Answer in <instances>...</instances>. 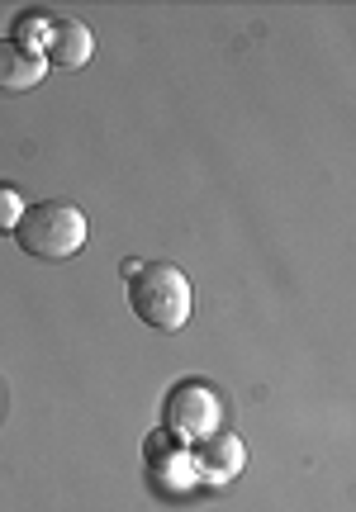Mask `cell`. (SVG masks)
<instances>
[{
	"label": "cell",
	"instance_id": "cell-1",
	"mask_svg": "<svg viewBox=\"0 0 356 512\" xmlns=\"http://www.w3.org/2000/svg\"><path fill=\"white\" fill-rule=\"evenodd\" d=\"M129 309L152 332H181L190 323V280L171 261H143L129 275Z\"/></svg>",
	"mask_w": 356,
	"mask_h": 512
},
{
	"label": "cell",
	"instance_id": "cell-2",
	"mask_svg": "<svg viewBox=\"0 0 356 512\" xmlns=\"http://www.w3.org/2000/svg\"><path fill=\"white\" fill-rule=\"evenodd\" d=\"M86 238H91V223H86V214L72 200L29 204L15 228V242L29 256H38V261H67V256H76L86 247Z\"/></svg>",
	"mask_w": 356,
	"mask_h": 512
},
{
	"label": "cell",
	"instance_id": "cell-3",
	"mask_svg": "<svg viewBox=\"0 0 356 512\" xmlns=\"http://www.w3.org/2000/svg\"><path fill=\"white\" fill-rule=\"evenodd\" d=\"M219 413H224V408H219V394L200 380H186V384H176L167 394V403H162V427H167L181 446H195L200 437L219 432Z\"/></svg>",
	"mask_w": 356,
	"mask_h": 512
},
{
	"label": "cell",
	"instance_id": "cell-4",
	"mask_svg": "<svg viewBox=\"0 0 356 512\" xmlns=\"http://www.w3.org/2000/svg\"><path fill=\"white\" fill-rule=\"evenodd\" d=\"M186 451H190L195 484H228L233 475H243V465H247L243 437H233V432H209V437H200Z\"/></svg>",
	"mask_w": 356,
	"mask_h": 512
},
{
	"label": "cell",
	"instance_id": "cell-5",
	"mask_svg": "<svg viewBox=\"0 0 356 512\" xmlns=\"http://www.w3.org/2000/svg\"><path fill=\"white\" fill-rule=\"evenodd\" d=\"M95 57V34L81 24V19H53V29H48V43H43V62L48 67H62V72H72V67H86Z\"/></svg>",
	"mask_w": 356,
	"mask_h": 512
},
{
	"label": "cell",
	"instance_id": "cell-6",
	"mask_svg": "<svg viewBox=\"0 0 356 512\" xmlns=\"http://www.w3.org/2000/svg\"><path fill=\"white\" fill-rule=\"evenodd\" d=\"M43 76H48L43 53H29V48H19V43H10V38H0V95L34 91Z\"/></svg>",
	"mask_w": 356,
	"mask_h": 512
},
{
	"label": "cell",
	"instance_id": "cell-7",
	"mask_svg": "<svg viewBox=\"0 0 356 512\" xmlns=\"http://www.w3.org/2000/svg\"><path fill=\"white\" fill-rule=\"evenodd\" d=\"M57 15H43V10H24L15 19V29H10V43L19 48H29V53H43V43H48V29H53Z\"/></svg>",
	"mask_w": 356,
	"mask_h": 512
},
{
	"label": "cell",
	"instance_id": "cell-8",
	"mask_svg": "<svg viewBox=\"0 0 356 512\" xmlns=\"http://www.w3.org/2000/svg\"><path fill=\"white\" fill-rule=\"evenodd\" d=\"M24 195H19L15 185H5L0 181V238H15V228H19V219H24Z\"/></svg>",
	"mask_w": 356,
	"mask_h": 512
}]
</instances>
